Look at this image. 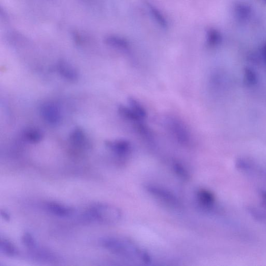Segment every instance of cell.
I'll return each instance as SVG.
<instances>
[{
    "mask_svg": "<svg viewBox=\"0 0 266 266\" xmlns=\"http://www.w3.org/2000/svg\"><path fill=\"white\" fill-rule=\"evenodd\" d=\"M101 244L107 250L127 259L145 263L151 262L149 254L129 239L109 236L103 238Z\"/></svg>",
    "mask_w": 266,
    "mask_h": 266,
    "instance_id": "obj_1",
    "label": "cell"
},
{
    "mask_svg": "<svg viewBox=\"0 0 266 266\" xmlns=\"http://www.w3.org/2000/svg\"><path fill=\"white\" fill-rule=\"evenodd\" d=\"M89 221L104 224H115L122 218V213L117 207L107 203H97L92 205L84 215Z\"/></svg>",
    "mask_w": 266,
    "mask_h": 266,
    "instance_id": "obj_2",
    "label": "cell"
},
{
    "mask_svg": "<svg viewBox=\"0 0 266 266\" xmlns=\"http://www.w3.org/2000/svg\"><path fill=\"white\" fill-rule=\"evenodd\" d=\"M166 126L179 144L187 146L191 143V137L188 127L178 117L170 116L166 119Z\"/></svg>",
    "mask_w": 266,
    "mask_h": 266,
    "instance_id": "obj_3",
    "label": "cell"
},
{
    "mask_svg": "<svg viewBox=\"0 0 266 266\" xmlns=\"http://www.w3.org/2000/svg\"><path fill=\"white\" fill-rule=\"evenodd\" d=\"M146 189L155 199L170 208L175 209L182 208V203L178 196L169 190L154 185H147Z\"/></svg>",
    "mask_w": 266,
    "mask_h": 266,
    "instance_id": "obj_4",
    "label": "cell"
},
{
    "mask_svg": "<svg viewBox=\"0 0 266 266\" xmlns=\"http://www.w3.org/2000/svg\"><path fill=\"white\" fill-rule=\"evenodd\" d=\"M40 113L43 119L49 124L56 125L61 121L62 115L60 108L54 103H44L41 107Z\"/></svg>",
    "mask_w": 266,
    "mask_h": 266,
    "instance_id": "obj_5",
    "label": "cell"
},
{
    "mask_svg": "<svg viewBox=\"0 0 266 266\" xmlns=\"http://www.w3.org/2000/svg\"><path fill=\"white\" fill-rule=\"evenodd\" d=\"M106 145L108 149L120 158H126L130 155L132 152L131 144L129 141L126 140L108 141Z\"/></svg>",
    "mask_w": 266,
    "mask_h": 266,
    "instance_id": "obj_6",
    "label": "cell"
},
{
    "mask_svg": "<svg viewBox=\"0 0 266 266\" xmlns=\"http://www.w3.org/2000/svg\"><path fill=\"white\" fill-rule=\"evenodd\" d=\"M196 200L202 208L206 210H211L216 203V198L214 193L208 190L200 189L196 191Z\"/></svg>",
    "mask_w": 266,
    "mask_h": 266,
    "instance_id": "obj_7",
    "label": "cell"
},
{
    "mask_svg": "<svg viewBox=\"0 0 266 266\" xmlns=\"http://www.w3.org/2000/svg\"><path fill=\"white\" fill-rule=\"evenodd\" d=\"M48 212L60 218H68L72 216L75 210L71 207L55 202H49L46 204Z\"/></svg>",
    "mask_w": 266,
    "mask_h": 266,
    "instance_id": "obj_8",
    "label": "cell"
},
{
    "mask_svg": "<svg viewBox=\"0 0 266 266\" xmlns=\"http://www.w3.org/2000/svg\"><path fill=\"white\" fill-rule=\"evenodd\" d=\"M233 14L236 21L242 23H245L251 17L252 9L247 3L238 2L233 7Z\"/></svg>",
    "mask_w": 266,
    "mask_h": 266,
    "instance_id": "obj_9",
    "label": "cell"
},
{
    "mask_svg": "<svg viewBox=\"0 0 266 266\" xmlns=\"http://www.w3.org/2000/svg\"><path fill=\"white\" fill-rule=\"evenodd\" d=\"M147 8L155 23L163 29L168 28L169 24L163 13L153 5L146 3Z\"/></svg>",
    "mask_w": 266,
    "mask_h": 266,
    "instance_id": "obj_10",
    "label": "cell"
},
{
    "mask_svg": "<svg viewBox=\"0 0 266 266\" xmlns=\"http://www.w3.org/2000/svg\"><path fill=\"white\" fill-rule=\"evenodd\" d=\"M108 45L120 51L128 52L130 51V44L125 38L119 36H111L106 38Z\"/></svg>",
    "mask_w": 266,
    "mask_h": 266,
    "instance_id": "obj_11",
    "label": "cell"
},
{
    "mask_svg": "<svg viewBox=\"0 0 266 266\" xmlns=\"http://www.w3.org/2000/svg\"><path fill=\"white\" fill-rule=\"evenodd\" d=\"M59 73L66 80L75 81L77 79L78 75L75 69L66 62H62L58 64Z\"/></svg>",
    "mask_w": 266,
    "mask_h": 266,
    "instance_id": "obj_12",
    "label": "cell"
},
{
    "mask_svg": "<svg viewBox=\"0 0 266 266\" xmlns=\"http://www.w3.org/2000/svg\"><path fill=\"white\" fill-rule=\"evenodd\" d=\"M223 37L221 32L215 28H211L206 33V42L207 45L211 47H215L221 44Z\"/></svg>",
    "mask_w": 266,
    "mask_h": 266,
    "instance_id": "obj_13",
    "label": "cell"
},
{
    "mask_svg": "<svg viewBox=\"0 0 266 266\" xmlns=\"http://www.w3.org/2000/svg\"><path fill=\"white\" fill-rule=\"evenodd\" d=\"M118 113L123 119L128 121L139 123L143 121L131 109L129 106H120L118 108Z\"/></svg>",
    "mask_w": 266,
    "mask_h": 266,
    "instance_id": "obj_14",
    "label": "cell"
},
{
    "mask_svg": "<svg viewBox=\"0 0 266 266\" xmlns=\"http://www.w3.org/2000/svg\"><path fill=\"white\" fill-rule=\"evenodd\" d=\"M72 144L77 147L85 148L87 145V139L84 133L80 129L75 130L70 136Z\"/></svg>",
    "mask_w": 266,
    "mask_h": 266,
    "instance_id": "obj_15",
    "label": "cell"
},
{
    "mask_svg": "<svg viewBox=\"0 0 266 266\" xmlns=\"http://www.w3.org/2000/svg\"><path fill=\"white\" fill-rule=\"evenodd\" d=\"M128 103L131 109L138 115L142 120L146 119L147 116V113L144 106L134 98L131 97L128 100Z\"/></svg>",
    "mask_w": 266,
    "mask_h": 266,
    "instance_id": "obj_16",
    "label": "cell"
},
{
    "mask_svg": "<svg viewBox=\"0 0 266 266\" xmlns=\"http://www.w3.org/2000/svg\"><path fill=\"white\" fill-rule=\"evenodd\" d=\"M0 250L1 253L8 257H13L18 253L15 246L11 241L5 239L1 240Z\"/></svg>",
    "mask_w": 266,
    "mask_h": 266,
    "instance_id": "obj_17",
    "label": "cell"
},
{
    "mask_svg": "<svg viewBox=\"0 0 266 266\" xmlns=\"http://www.w3.org/2000/svg\"><path fill=\"white\" fill-rule=\"evenodd\" d=\"M244 82L246 85L253 86L258 83L257 74L250 68L245 69L244 73Z\"/></svg>",
    "mask_w": 266,
    "mask_h": 266,
    "instance_id": "obj_18",
    "label": "cell"
},
{
    "mask_svg": "<svg viewBox=\"0 0 266 266\" xmlns=\"http://www.w3.org/2000/svg\"><path fill=\"white\" fill-rule=\"evenodd\" d=\"M25 139L32 143H38L41 141L43 135L41 131L36 129H30L24 133Z\"/></svg>",
    "mask_w": 266,
    "mask_h": 266,
    "instance_id": "obj_19",
    "label": "cell"
},
{
    "mask_svg": "<svg viewBox=\"0 0 266 266\" xmlns=\"http://www.w3.org/2000/svg\"><path fill=\"white\" fill-rule=\"evenodd\" d=\"M172 166L174 172L180 178L184 180H188L190 179L189 172L183 164L176 162L173 164Z\"/></svg>",
    "mask_w": 266,
    "mask_h": 266,
    "instance_id": "obj_20",
    "label": "cell"
},
{
    "mask_svg": "<svg viewBox=\"0 0 266 266\" xmlns=\"http://www.w3.org/2000/svg\"><path fill=\"white\" fill-rule=\"evenodd\" d=\"M22 242L24 245L31 251L37 248L36 240L31 233H24L22 237Z\"/></svg>",
    "mask_w": 266,
    "mask_h": 266,
    "instance_id": "obj_21",
    "label": "cell"
},
{
    "mask_svg": "<svg viewBox=\"0 0 266 266\" xmlns=\"http://www.w3.org/2000/svg\"><path fill=\"white\" fill-rule=\"evenodd\" d=\"M1 215L2 219L6 221H9L11 220L10 215H9V214L5 210H1Z\"/></svg>",
    "mask_w": 266,
    "mask_h": 266,
    "instance_id": "obj_22",
    "label": "cell"
},
{
    "mask_svg": "<svg viewBox=\"0 0 266 266\" xmlns=\"http://www.w3.org/2000/svg\"><path fill=\"white\" fill-rule=\"evenodd\" d=\"M261 54L263 58V60L266 64V43L264 44L263 47Z\"/></svg>",
    "mask_w": 266,
    "mask_h": 266,
    "instance_id": "obj_23",
    "label": "cell"
},
{
    "mask_svg": "<svg viewBox=\"0 0 266 266\" xmlns=\"http://www.w3.org/2000/svg\"><path fill=\"white\" fill-rule=\"evenodd\" d=\"M261 196L265 204L266 205V192L262 191L261 192Z\"/></svg>",
    "mask_w": 266,
    "mask_h": 266,
    "instance_id": "obj_24",
    "label": "cell"
},
{
    "mask_svg": "<svg viewBox=\"0 0 266 266\" xmlns=\"http://www.w3.org/2000/svg\"><path fill=\"white\" fill-rule=\"evenodd\" d=\"M262 1H263L265 4H266V0H262Z\"/></svg>",
    "mask_w": 266,
    "mask_h": 266,
    "instance_id": "obj_25",
    "label": "cell"
}]
</instances>
